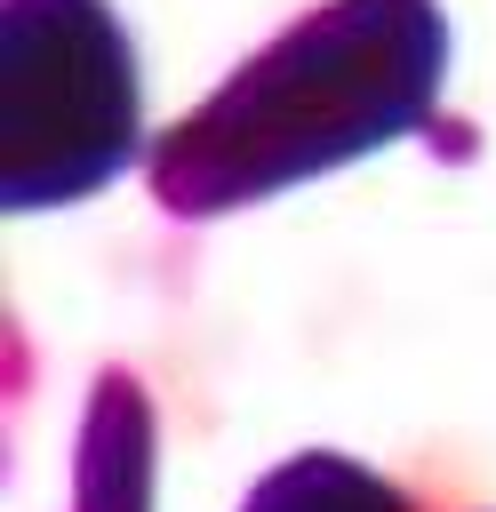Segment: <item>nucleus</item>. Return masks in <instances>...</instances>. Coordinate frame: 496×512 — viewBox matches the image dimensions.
<instances>
[{
  "label": "nucleus",
  "instance_id": "obj_1",
  "mask_svg": "<svg viewBox=\"0 0 496 512\" xmlns=\"http://www.w3.org/2000/svg\"><path fill=\"white\" fill-rule=\"evenodd\" d=\"M448 24L432 0H328L256 48L152 152V192L176 216H216L344 168L432 112Z\"/></svg>",
  "mask_w": 496,
  "mask_h": 512
},
{
  "label": "nucleus",
  "instance_id": "obj_2",
  "mask_svg": "<svg viewBox=\"0 0 496 512\" xmlns=\"http://www.w3.org/2000/svg\"><path fill=\"white\" fill-rule=\"evenodd\" d=\"M136 152V56L104 0L0 8V192L56 208L112 184Z\"/></svg>",
  "mask_w": 496,
  "mask_h": 512
},
{
  "label": "nucleus",
  "instance_id": "obj_3",
  "mask_svg": "<svg viewBox=\"0 0 496 512\" xmlns=\"http://www.w3.org/2000/svg\"><path fill=\"white\" fill-rule=\"evenodd\" d=\"M72 512H152V408L128 376H104L88 400Z\"/></svg>",
  "mask_w": 496,
  "mask_h": 512
},
{
  "label": "nucleus",
  "instance_id": "obj_4",
  "mask_svg": "<svg viewBox=\"0 0 496 512\" xmlns=\"http://www.w3.org/2000/svg\"><path fill=\"white\" fill-rule=\"evenodd\" d=\"M240 512H416L384 472H368V464H352V456H328V448H312V456H288V464H272L256 488H248V504Z\"/></svg>",
  "mask_w": 496,
  "mask_h": 512
}]
</instances>
